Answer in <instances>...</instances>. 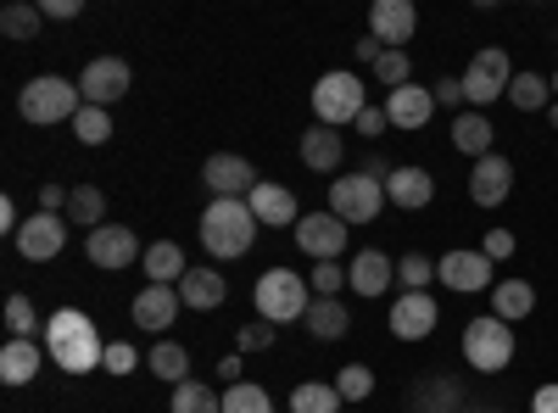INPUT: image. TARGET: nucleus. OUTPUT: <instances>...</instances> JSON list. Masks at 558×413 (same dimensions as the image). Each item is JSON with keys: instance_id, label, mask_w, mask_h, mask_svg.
I'll list each match as a JSON object with an SVG mask.
<instances>
[{"instance_id": "obj_51", "label": "nucleus", "mask_w": 558, "mask_h": 413, "mask_svg": "<svg viewBox=\"0 0 558 413\" xmlns=\"http://www.w3.org/2000/svg\"><path fill=\"white\" fill-rule=\"evenodd\" d=\"M45 17H78V0H39Z\"/></svg>"}, {"instance_id": "obj_16", "label": "nucleus", "mask_w": 558, "mask_h": 413, "mask_svg": "<svg viewBox=\"0 0 558 413\" xmlns=\"http://www.w3.org/2000/svg\"><path fill=\"white\" fill-rule=\"evenodd\" d=\"M413 34H418L413 0H375V7H368V39H380L386 51H402Z\"/></svg>"}, {"instance_id": "obj_41", "label": "nucleus", "mask_w": 558, "mask_h": 413, "mask_svg": "<svg viewBox=\"0 0 558 413\" xmlns=\"http://www.w3.org/2000/svg\"><path fill=\"white\" fill-rule=\"evenodd\" d=\"M375 78L386 84V96H391V89H402V84H413V62H408V51H386V57L375 62Z\"/></svg>"}, {"instance_id": "obj_5", "label": "nucleus", "mask_w": 558, "mask_h": 413, "mask_svg": "<svg viewBox=\"0 0 558 413\" xmlns=\"http://www.w3.org/2000/svg\"><path fill=\"white\" fill-rule=\"evenodd\" d=\"M463 357H470V369L481 375H502L508 363H514V325H502L497 313H481L463 325Z\"/></svg>"}, {"instance_id": "obj_23", "label": "nucleus", "mask_w": 558, "mask_h": 413, "mask_svg": "<svg viewBox=\"0 0 558 413\" xmlns=\"http://www.w3.org/2000/svg\"><path fill=\"white\" fill-rule=\"evenodd\" d=\"M246 207L257 212L263 229H296V196L286 185H268V179H263V185L246 196Z\"/></svg>"}, {"instance_id": "obj_9", "label": "nucleus", "mask_w": 558, "mask_h": 413, "mask_svg": "<svg viewBox=\"0 0 558 413\" xmlns=\"http://www.w3.org/2000/svg\"><path fill=\"white\" fill-rule=\"evenodd\" d=\"M436 280L458 296H475V291H492L497 274H492V257L486 252H470V246H452L436 257Z\"/></svg>"}, {"instance_id": "obj_8", "label": "nucleus", "mask_w": 558, "mask_h": 413, "mask_svg": "<svg viewBox=\"0 0 558 413\" xmlns=\"http://www.w3.org/2000/svg\"><path fill=\"white\" fill-rule=\"evenodd\" d=\"M386 207V179L375 173H347V179H330V212L357 229V223H375Z\"/></svg>"}, {"instance_id": "obj_6", "label": "nucleus", "mask_w": 558, "mask_h": 413, "mask_svg": "<svg viewBox=\"0 0 558 413\" xmlns=\"http://www.w3.org/2000/svg\"><path fill=\"white\" fill-rule=\"evenodd\" d=\"M363 107H368L363 78L347 73V68H341V73H324V78L313 84V118H318L324 129H347V123H357Z\"/></svg>"}, {"instance_id": "obj_43", "label": "nucleus", "mask_w": 558, "mask_h": 413, "mask_svg": "<svg viewBox=\"0 0 558 413\" xmlns=\"http://www.w3.org/2000/svg\"><path fill=\"white\" fill-rule=\"evenodd\" d=\"M274 336H279V325L257 318V325H246V330H241V352H268V347H274Z\"/></svg>"}, {"instance_id": "obj_4", "label": "nucleus", "mask_w": 558, "mask_h": 413, "mask_svg": "<svg viewBox=\"0 0 558 413\" xmlns=\"http://www.w3.org/2000/svg\"><path fill=\"white\" fill-rule=\"evenodd\" d=\"M78 107H84L78 84H68V78H57V73L28 78V84H23V96H17V112H23L28 123H39V129H51V123H73V118H78Z\"/></svg>"}, {"instance_id": "obj_15", "label": "nucleus", "mask_w": 558, "mask_h": 413, "mask_svg": "<svg viewBox=\"0 0 558 413\" xmlns=\"http://www.w3.org/2000/svg\"><path fill=\"white\" fill-rule=\"evenodd\" d=\"M62 246H68V218H62V212H34V218H23L17 252H23L28 263H51V257H62Z\"/></svg>"}, {"instance_id": "obj_2", "label": "nucleus", "mask_w": 558, "mask_h": 413, "mask_svg": "<svg viewBox=\"0 0 558 413\" xmlns=\"http://www.w3.org/2000/svg\"><path fill=\"white\" fill-rule=\"evenodd\" d=\"M257 212L246 207V202H213L207 212H202V246L218 257V263H235V257H246L252 252V241H257Z\"/></svg>"}, {"instance_id": "obj_29", "label": "nucleus", "mask_w": 558, "mask_h": 413, "mask_svg": "<svg viewBox=\"0 0 558 413\" xmlns=\"http://www.w3.org/2000/svg\"><path fill=\"white\" fill-rule=\"evenodd\" d=\"M140 268H146V280H151V286H179L184 274H191V263H184V252H179L173 241H157V246H146Z\"/></svg>"}, {"instance_id": "obj_44", "label": "nucleus", "mask_w": 558, "mask_h": 413, "mask_svg": "<svg viewBox=\"0 0 558 413\" xmlns=\"http://www.w3.org/2000/svg\"><path fill=\"white\" fill-rule=\"evenodd\" d=\"M352 129L363 134V141H380V134L391 129V118H386V101H380V107H363V118H357Z\"/></svg>"}, {"instance_id": "obj_50", "label": "nucleus", "mask_w": 558, "mask_h": 413, "mask_svg": "<svg viewBox=\"0 0 558 413\" xmlns=\"http://www.w3.org/2000/svg\"><path fill=\"white\" fill-rule=\"evenodd\" d=\"M531 413H558V386H536V397H531Z\"/></svg>"}, {"instance_id": "obj_45", "label": "nucleus", "mask_w": 558, "mask_h": 413, "mask_svg": "<svg viewBox=\"0 0 558 413\" xmlns=\"http://www.w3.org/2000/svg\"><path fill=\"white\" fill-rule=\"evenodd\" d=\"M134 363H140V352H134L129 341H107V363H101V369H112V375H129Z\"/></svg>"}, {"instance_id": "obj_48", "label": "nucleus", "mask_w": 558, "mask_h": 413, "mask_svg": "<svg viewBox=\"0 0 558 413\" xmlns=\"http://www.w3.org/2000/svg\"><path fill=\"white\" fill-rule=\"evenodd\" d=\"M68 196L73 191H62V185H39V212H68Z\"/></svg>"}, {"instance_id": "obj_33", "label": "nucleus", "mask_w": 558, "mask_h": 413, "mask_svg": "<svg viewBox=\"0 0 558 413\" xmlns=\"http://www.w3.org/2000/svg\"><path fill=\"white\" fill-rule=\"evenodd\" d=\"M68 223H84L89 235L101 229V218H107V196L96 191V185H73V196H68V212H62Z\"/></svg>"}, {"instance_id": "obj_17", "label": "nucleus", "mask_w": 558, "mask_h": 413, "mask_svg": "<svg viewBox=\"0 0 558 413\" xmlns=\"http://www.w3.org/2000/svg\"><path fill=\"white\" fill-rule=\"evenodd\" d=\"M508 191H514V162H508V157L492 151V157H481L470 168V202L475 207H502Z\"/></svg>"}, {"instance_id": "obj_11", "label": "nucleus", "mask_w": 558, "mask_h": 413, "mask_svg": "<svg viewBox=\"0 0 558 413\" xmlns=\"http://www.w3.org/2000/svg\"><path fill=\"white\" fill-rule=\"evenodd\" d=\"M296 246L313 257V263H341L347 252V223L324 207V212H302L296 218Z\"/></svg>"}, {"instance_id": "obj_55", "label": "nucleus", "mask_w": 558, "mask_h": 413, "mask_svg": "<svg viewBox=\"0 0 558 413\" xmlns=\"http://www.w3.org/2000/svg\"><path fill=\"white\" fill-rule=\"evenodd\" d=\"M553 101H558V73H553Z\"/></svg>"}, {"instance_id": "obj_56", "label": "nucleus", "mask_w": 558, "mask_h": 413, "mask_svg": "<svg viewBox=\"0 0 558 413\" xmlns=\"http://www.w3.org/2000/svg\"><path fill=\"white\" fill-rule=\"evenodd\" d=\"M486 413H497V408H486Z\"/></svg>"}, {"instance_id": "obj_47", "label": "nucleus", "mask_w": 558, "mask_h": 413, "mask_svg": "<svg viewBox=\"0 0 558 413\" xmlns=\"http://www.w3.org/2000/svg\"><path fill=\"white\" fill-rule=\"evenodd\" d=\"M430 96H436V107H463V78H436Z\"/></svg>"}, {"instance_id": "obj_3", "label": "nucleus", "mask_w": 558, "mask_h": 413, "mask_svg": "<svg viewBox=\"0 0 558 413\" xmlns=\"http://www.w3.org/2000/svg\"><path fill=\"white\" fill-rule=\"evenodd\" d=\"M252 307H257V318H268V325H296V318H307V307H313V286L296 268H268L257 280V291H252Z\"/></svg>"}, {"instance_id": "obj_27", "label": "nucleus", "mask_w": 558, "mask_h": 413, "mask_svg": "<svg viewBox=\"0 0 558 413\" xmlns=\"http://www.w3.org/2000/svg\"><path fill=\"white\" fill-rule=\"evenodd\" d=\"M492 313L502 318V325H520V318L536 313V286L531 280H497L492 286Z\"/></svg>"}, {"instance_id": "obj_39", "label": "nucleus", "mask_w": 558, "mask_h": 413, "mask_svg": "<svg viewBox=\"0 0 558 413\" xmlns=\"http://www.w3.org/2000/svg\"><path fill=\"white\" fill-rule=\"evenodd\" d=\"M397 280H402V291H425L436 280V263L425 252H408V257H397Z\"/></svg>"}, {"instance_id": "obj_36", "label": "nucleus", "mask_w": 558, "mask_h": 413, "mask_svg": "<svg viewBox=\"0 0 558 413\" xmlns=\"http://www.w3.org/2000/svg\"><path fill=\"white\" fill-rule=\"evenodd\" d=\"M73 134H78V146H107L112 141V112L107 107H78Z\"/></svg>"}, {"instance_id": "obj_12", "label": "nucleus", "mask_w": 558, "mask_h": 413, "mask_svg": "<svg viewBox=\"0 0 558 413\" xmlns=\"http://www.w3.org/2000/svg\"><path fill=\"white\" fill-rule=\"evenodd\" d=\"M129 84H134V73L123 57H96L78 73V96H84V107H112L129 96Z\"/></svg>"}, {"instance_id": "obj_21", "label": "nucleus", "mask_w": 558, "mask_h": 413, "mask_svg": "<svg viewBox=\"0 0 558 413\" xmlns=\"http://www.w3.org/2000/svg\"><path fill=\"white\" fill-rule=\"evenodd\" d=\"M386 202L391 207H402V212H418V207H430L436 202V179L425 173V168H391V179H386Z\"/></svg>"}, {"instance_id": "obj_1", "label": "nucleus", "mask_w": 558, "mask_h": 413, "mask_svg": "<svg viewBox=\"0 0 558 413\" xmlns=\"http://www.w3.org/2000/svg\"><path fill=\"white\" fill-rule=\"evenodd\" d=\"M45 357H51L57 369H68V375H89V369H101V363H107V341L96 336L89 313L57 307L51 318H45Z\"/></svg>"}, {"instance_id": "obj_22", "label": "nucleus", "mask_w": 558, "mask_h": 413, "mask_svg": "<svg viewBox=\"0 0 558 413\" xmlns=\"http://www.w3.org/2000/svg\"><path fill=\"white\" fill-rule=\"evenodd\" d=\"M341 162H347V141H341L336 129H324V123L302 129V168H313V173H341Z\"/></svg>"}, {"instance_id": "obj_20", "label": "nucleus", "mask_w": 558, "mask_h": 413, "mask_svg": "<svg viewBox=\"0 0 558 413\" xmlns=\"http://www.w3.org/2000/svg\"><path fill=\"white\" fill-rule=\"evenodd\" d=\"M391 280H397V263H391L386 252H375V246H363V252L352 257V268H347V286H352L357 296H386Z\"/></svg>"}, {"instance_id": "obj_49", "label": "nucleus", "mask_w": 558, "mask_h": 413, "mask_svg": "<svg viewBox=\"0 0 558 413\" xmlns=\"http://www.w3.org/2000/svg\"><path fill=\"white\" fill-rule=\"evenodd\" d=\"M352 57H357V62H363V68H375V62H380V57H386V45H380V39H368V34H363V39H357V45H352Z\"/></svg>"}, {"instance_id": "obj_40", "label": "nucleus", "mask_w": 558, "mask_h": 413, "mask_svg": "<svg viewBox=\"0 0 558 413\" xmlns=\"http://www.w3.org/2000/svg\"><path fill=\"white\" fill-rule=\"evenodd\" d=\"M336 391H341V402H363L368 391H375V369H363V363H347V369L336 375Z\"/></svg>"}, {"instance_id": "obj_35", "label": "nucleus", "mask_w": 558, "mask_h": 413, "mask_svg": "<svg viewBox=\"0 0 558 413\" xmlns=\"http://www.w3.org/2000/svg\"><path fill=\"white\" fill-rule=\"evenodd\" d=\"M173 413H223V397L202 380H184L173 386Z\"/></svg>"}, {"instance_id": "obj_7", "label": "nucleus", "mask_w": 558, "mask_h": 413, "mask_svg": "<svg viewBox=\"0 0 558 413\" xmlns=\"http://www.w3.org/2000/svg\"><path fill=\"white\" fill-rule=\"evenodd\" d=\"M508 84H514V62H508L502 45H486V51H475L470 68H463V101L475 112H486L492 101H508Z\"/></svg>"}, {"instance_id": "obj_31", "label": "nucleus", "mask_w": 558, "mask_h": 413, "mask_svg": "<svg viewBox=\"0 0 558 413\" xmlns=\"http://www.w3.org/2000/svg\"><path fill=\"white\" fill-rule=\"evenodd\" d=\"M508 101H514L520 112H547V107H553V78H542V73H514V84H508Z\"/></svg>"}, {"instance_id": "obj_14", "label": "nucleus", "mask_w": 558, "mask_h": 413, "mask_svg": "<svg viewBox=\"0 0 558 413\" xmlns=\"http://www.w3.org/2000/svg\"><path fill=\"white\" fill-rule=\"evenodd\" d=\"M84 257L96 263V268H107V274H123L129 263L146 257V246L134 241V229H129V223H101L96 235L84 241Z\"/></svg>"}, {"instance_id": "obj_37", "label": "nucleus", "mask_w": 558, "mask_h": 413, "mask_svg": "<svg viewBox=\"0 0 558 413\" xmlns=\"http://www.w3.org/2000/svg\"><path fill=\"white\" fill-rule=\"evenodd\" d=\"M223 413H274V402L263 386L241 380V386H223Z\"/></svg>"}, {"instance_id": "obj_26", "label": "nucleus", "mask_w": 558, "mask_h": 413, "mask_svg": "<svg viewBox=\"0 0 558 413\" xmlns=\"http://www.w3.org/2000/svg\"><path fill=\"white\" fill-rule=\"evenodd\" d=\"M307 336L313 341H341L347 330H352V313L341 307V296H313V307H307Z\"/></svg>"}, {"instance_id": "obj_30", "label": "nucleus", "mask_w": 558, "mask_h": 413, "mask_svg": "<svg viewBox=\"0 0 558 413\" xmlns=\"http://www.w3.org/2000/svg\"><path fill=\"white\" fill-rule=\"evenodd\" d=\"M146 369H151L157 380H168V386H184V380H191V352L162 336V341L146 352Z\"/></svg>"}, {"instance_id": "obj_10", "label": "nucleus", "mask_w": 558, "mask_h": 413, "mask_svg": "<svg viewBox=\"0 0 558 413\" xmlns=\"http://www.w3.org/2000/svg\"><path fill=\"white\" fill-rule=\"evenodd\" d=\"M202 179H207L213 202H246V196L263 185L257 168H252L246 157H235V151H213V157H207V168H202Z\"/></svg>"}, {"instance_id": "obj_42", "label": "nucleus", "mask_w": 558, "mask_h": 413, "mask_svg": "<svg viewBox=\"0 0 558 413\" xmlns=\"http://www.w3.org/2000/svg\"><path fill=\"white\" fill-rule=\"evenodd\" d=\"M307 286H313V296H341V286H347V268H341V263H313Z\"/></svg>"}, {"instance_id": "obj_38", "label": "nucleus", "mask_w": 558, "mask_h": 413, "mask_svg": "<svg viewBox=\"0 0 558 413\" xmlns=\"http://www.w3.org/2000/svg\"><path fill=\"white\" fill-rule=\"evenodd\" d=\"M7 330H12L17 341H34V330H39V313H34V302H28L23 291L7 296Z\"/></svg>"}, {"instance_id": "obj_18", "label": "nucleus", "mask_w": 558, "mask_h": 413, "mask_svg": "<svg viewBox=\"0 0 558 413\" xmlns=\"http://www.w3.org/2000/svg\"><path fill=\"white\" fill-rule=\"evenodd\" d=\"M179 307H184V296H179V286H146L134 296V325L140 330H151V336H168V325L179 318Z\"/></svg>"}, {"instance_id": "obj_28", "label": "nucleus", "mask_w": 558, "mask_h": 413, "mask_svg": "<svg viewBox=\"0 0 558 413\" xmlns=\"http://www.w3.org/2000/svg\"><path fill=\"white\" fill-rule=\"evenodd\" d=\"M39 357H45V347L39 341H7V347H0V380H7V386H28L34 375H39Z\"/></svg>"}, {"instance_id": "obj_19", "label": "nucleus", "mask_w": 558, "mask_h": 413, "mask_svg": "<svg viewBox=\"0 0 558 413\" xmlns=\"http://www.w3.org/2000/svg\"><path fill=\"white\" fill-rule=\"evenodd\" d=\"M386 118H391V129H425L430 118H436V96L425 84H402V89H391L386 96Z\"/></svg>"}, {"instance_id": "obj_54", "label": "nucleus", "mask_w": 558, "mask_h": 413, "mask_svg": "<svg viewBox=\"0 0 558 413\" xmlns=\"http://www.w3.org/2000/svg\"><path fill=\"white\" fill-rule=\"evenodd\" d=\"M547 123H553V129H558V101H553V107H547Z\"/></svg>"}, {"instance_id": "obj_13", "label": "nucleus", "mask_w": 558, "mask_h": 413, "mask_svg": "<svg viewBox=\"0 0 558 413\" xmlns=\"http://www.w3.org/2000/svg\"><path fill=\"white\" fill-rule=\"evenodd\" d=\"M386 325H391L397 341H425V336H436V325H441V307H436L430 291H402V296L391 302Z\"/></svg>"}, {"instance_id": "obj_24", "label": "nucleus", "mask_w": 558, "mask_h": 413, "mask_svg": "<svg viewBox=\"0 0 558 413\" xmlns=\"http://www.w3.org/2000/svg\"><path fill=\"white\" fill-rule=\"evenodd\" d=\"M179 296H184V307L191 313H213V307H223V296H229V280L218 268H191L179 280Z\"/></svg>"}, {"instance_id": "obj_46", "label": "nucleus", "mask_w": 558, "mask_h": 413, "mask_svg": "<svg viewBox=\"0 0 558 413\" xmlns=\"http://www.w3.org/2000/svg\"><path fill=\"white\" fill-rule=\"evenodd\" d=\"M492 263H508V257H514V235H508V229H492V235H486V246H481Z\"/></svg>"}, {"instance_id": "obj_52", "label": "nucleus", "mask_w": 558, "mask_h": 413, "mask_svg": "<svg viewBox=\"0 0 558 413\" xmlns=\"http://www.w3.org/2000/svg\"><path fill=\"white\" fill-rule=\"evenodd\" d=\"M0 229H12V235H17V229H23V218H17V202H12V196L0 202Z\"/></svg>"}, {"instance_id": "obj_32", "label": "nucleus", "mask_w": 558, "mask_h": 413, "mask_svg": "<svg viewBox=\"0 0 558 413\" xmlns=\"http://www.w3.org/2000/svg\"><path fill=\"white\" fill-rule=\"evenodd\" d=\"M291 413H341L336 380H302V386L291 391Z\"/></svg>"}, {"instance_id": "obj_53", "label": "nucleus", "mask_w": 558, "mask_h": 413, "mask_svg": "<svg viewBox=\"0 0 558 413\" xmlns=\"http://www.w3.org/2000/svg\"><path fill=\"white\" fill-rule=\"evenodd\" d=\"M218 375L223 386H241V357H218Z\"/></svg>"}, {"instance_id": "obj_25", "label": "nucleus", "mask_w": 558, "mask_h": 413, "mask_svg": "<svg viewBox=\"0 0 558 413\" xmlns=\"http://www.w3.org/2000/svg\"><path fill=\"white\" fill-rule=\"evenodd\" d=\"M492 141H497V129H492L486 112L470 107V112H458V118H452V146H458L463 157H475V162L492 157Z\"/></svg>"}, {"instance_id": "obj_34", "label": "nucleus", "mask_w": 558, "mask_h": 413, "mask_svg": "<svg viewBox=\"0 0 558 413\" xmlns=\"http://www.w3.org/2000/svg\"><path fill=\"white\" fill-rule=\"evenodd\" d=\"M39 23H45L39 0H12V7L0 12V34H7V39H34V34H39Z\"/></svg>"}]
</instances>
